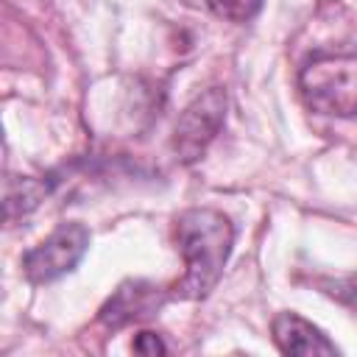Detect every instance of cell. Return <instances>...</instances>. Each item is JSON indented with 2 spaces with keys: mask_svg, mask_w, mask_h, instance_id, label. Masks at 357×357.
Here are the masks:
<instances>
[{
  "mask_svg": "<svg viewBox=\"0 0 357 357\" xmlns=\"http://www.w3.org/2000/svg\"><path fill=\"white\" fill-rule=\"evenodd\" d=\"M176 245L184 259V273L170 287V296L201 301L223 276L234 245V226L220 209L192 206L176 218Z\"/></svg>",
  "mask_w": 357,
  "mask_h": 357,
  "instance_id": "obj_1",
  "label": "cell"
},
{
  "mask_svg": "<svg viewBox=\"0 0 357 357\" xmlns=\"http://www.w3.org/2000/svg\"><path fill=\"white\" fill-rule=\"evenodd\" d=\"M298 92L310 112L357 117V47H321L298 70Z\"/></svg>",
  "mask_w": 357,
  "mask_h": 357,
  "instance_id": "obj_2",
  "label": "cell"
},
{
  "mask_svg": "<svg viewBox=\"0 0 357 357\" xmlns=\"http://www.w3.org/2000/svg\"><path fill=\"white\" fill-rule=\"evenodd\" d=\"M226 109H229V98L223 86H209L198 92L181 109L173 128V142H170L181 165H192L206 153V148L212 145V139L220 134L226 123Z\"/></svg>",
  "mask_w": 357,
  "mask_h": 357,
  "instance_id": "obj_3",
  "label": "cell"
},
{
  "mask_svg": "<svg viewBox=\"0 0 357 357\" xmlns=\"http://www.w3.org/2000/svg\"><path fill=\"white\" fill-rule=\"evenodd\" d=\"M89 229L78 220L59 223L42 243L22 254V271L31 284H50L73 273L89 248Z\"/></svg>",
  "mask_w": 357,
  "mask_h": 357,
  "instance_id": "obj_4",
  "label": "cell"
},
{
  "mask_svg": "<svg viewBox=\"0 0 357 357\" xmlns=\"http://www.w3.org/2000/svg\"><path fill=\"white\" fill-rule=\"evenodd\" d=\"M170 298V287L153 284L148 279H126L103 301V307L98 310V321L106 329H123L128 324L156 315Z\"/></svg>",
  "mask_w": 357,
  "mask_h": 357,
  "instance_id": "obj_5",
  "label": "cell"
},
{
  "mask_svg": "<svg viewBox=\"0 0 357 357\" xmlns=\"http://www.w3.org/2000/svg\"><path fill=\"white\" fill-rule=\"evenodd\" d=\"M271 335L282 354H298V357L337 354V346L326 337V332L318 329L312 321L301 318L298 312H276L271 321Z\"/></svg>",
  "mask_w": 357,
  "mask_h": 357,
  "instance_id": "obj_6",
  "label": "cell"
},
{
  "mask_svg": "<svg viewBox=\"0 0 357 357\" xmlns=\"http://www.w3.org/2000/svg\"><path fill=\"white\" fill-rule=\"evenodd\" d=\"M50 192V181H42V178H33V176H22V178H14L8 176L6 181V220H17L28 212H33Z\"/></svg>",
  "mask_w": 357,
  "mask_h": 357,
  "instance_id": "obj_7",
  "label": "cell"
},
{
  "mask_svg": "<svg viewBox=\"0 0 357 357\" xmlns=\"http://www.w3.org/2000/svg\"><path fill=\"white\" fill-rule=\"evenodd\" d=\"M209 11L226 22H248L259 14L262 0H206Z\"/></svg>",
  "mask_w": 357,
  "mask_h": 357,
  "instance_id": "obj_8",
  "label": "cell"
},
{
  "mask_svg": "<svg viewBox=\"0 0 357 357\" xmlns=\"http://www.w3.org/2000/svg\"><path fill=\"white\" fill-rule=\"evenodd\" d=\"M324 293L332 296L335 301H340L343 307H349L357 315V273L337 279V282H324Z\"/></svg>",
  "mask_w": 357,
  "mask_h": 357,
  "instance_id": "obj_9",
  "label": "cell"
},
{
  "mask_svg": "<svg viewBox=\"0 0 357 357\" xmlns=\"http://www.w3.org/2000/svg\"><path fill=\"white\" fill-rule=\"evenodd\" d=\"M134 351L137 354H165L167 346L162 343V337L156 332H139L134 337Z\"/></svg>",
  "mask_w": 357,
  "mask_h": 357,
  "instance_id": "obj_10",
  "label": "cell"
}]
</instances>
